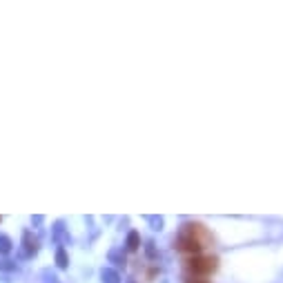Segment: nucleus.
<instances>
[{
	"mask_svg": "<svg viewBox=\"0 0 283 283\" xmlns=\"http://www.w3.org/2000/svg\"><path fill=\"white\" fill-rule=\"evenodd\" d=\"M205 241H207V232L203 230V225L194 223V225H185L183 230H181L176 245H179V250L192 252L194 257H197V254L205 247Z\"/></svg>",
	"mask_w": 283,
	"mask_h": 283,
	"instance_id": "1",
	"label": "nucleus"
},
{
	"mask_svg": "<svg viewBox=\"0 0 283 283\" xmlns=\"http://www.w3.org/2000/svg\"><path fill=\"white\" fill-rule=\"evenodd\" d=\"M187 266H190V270L194 274H210L217 270V257H203V254H197V257H192L187 261Z\"/></svg>",
	"mask_w": 283,
	"mask_h": 283,
	"instance_id": "2",
	"label": "nucleus"
},
{
	"mask_svg": "<svg viewBox=\"0 0 283 283\" xmlns=\"http://www.w3.org/2000/svg\"><path fill=\"white\" fill-rule=\"evenodd\" d=\"M103 281L105 283H118V274L107 268V270H103Z\"/></svg>",
	"mask_w": 283,
	"mask_h": 283,
	"instance_id": "3",
	"label": "nucleus"
},
{
	"mask_svg": "<svg viewBox=\"0 0 283 283\" xmlns=\"http://www.w3.org/2000/svg\"><path fill=\"white\" fill-rule=\"evenodd\" d=\"M25 243H27V254H31V252H36L38 250V243H36V239L31 241L29 234H25Z\"/></svg>",
	"mask_w": 283,
	"mask_h": 283,
	"instance_id": "4",
	"label": "nucleus"
},
{
	"mask_svg": "<svg viewBox=\"0 0 283 283\" xmlns=\"http://www.w3.org/2000/svg\"><path fill=\"white\" fill-rule=\"evenodd\" d=\"M9 250H11V241L7 239L5 234H0V252H3V254H7Z\"/></svg>",
	"mask_w": 283,
	"mask_h": 283,
	"instance_id": "5",
	"label": "nucleus"
},
{
	"mask_svg": "<svg viewBox=\"0 0 283 283\" xmlns=\"http://www.w3.org/2000/svg\"><path fill=\"white\" fill-rule=\"evenodd\" d=\"M127 247H130V250H136L138 247V234L136 232H132L130 237H127Z\"/></svg>",
	"mask_w": 283,
	"mask_h": 283,
	"instance_id": "6",
	"label": "nucleus"
},
{
	"mask_svg": "<svg viewBox=\"0 0 283 283\" xmlns=\"http://www.w3.org/2000/svg\"><path fill=\"white\" fill-rule=\"evenodd\" d=\"M56 259H58V266H60V268H67V257H65V252H63V250H58Z\"/></svg>",
	"mask_w": 283,
	"mask_h": 283,
	"instance_id": "7",
	"label": "nucleus"
},
{
	"mask_svg": "<svg viewBox=\"0 0 283 283\" xmlns=\"http://www.w3.org/2000/svg\"><path fill=\"white\" fill-rule=\"evenodd\" d=\"M190 283H207V281H205V279H192Z\"/></svg>",
	"mask_w": 283,
	"mask_h": 283,
	"instance_id": "8",
	"label": "nucleus"
}]
</instances>
